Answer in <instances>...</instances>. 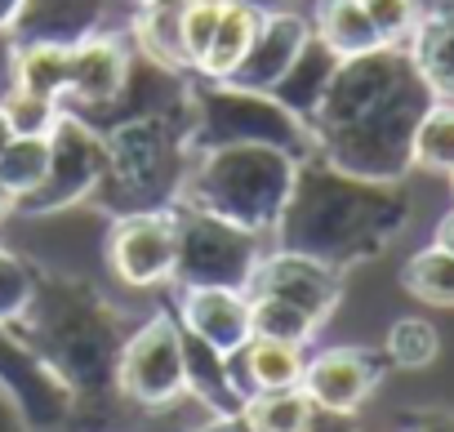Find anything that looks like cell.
<instances>
[{
	"label": "cell",
	"instance_id": "cell-1",
	"mask_svg": "<svg viewBox=\"0 0 454 432\" xmlns=\"http://www.w3.org/2000/svg\"><path fill=\"white\" fill-rule=\"evenodd\" d=\"M432 90L414 72L405 45H379L356 59H339L308 130L317 156L343 174L374 183H405L414 169V130L432 107Z\"/></svg>",
	"mask_w": 454,
	"mask_h": 432
},
{
	"label": "cell",
	"instance_id": "cell-2",
	"mask_svg": "<svg viewBox=\"0 0 454 432\" xmlns=\"http://www.w3.org/2000/svg\"><path fill=\"white\" fill-rule=\"evenodd\" d=\"M410 192L334 169L321 156L299 161L290 200L272 228V250L308 255L325 268H356L379 259L410 224Z\"/></svg>",
	"mask_w": 454,
	"mask_h": 432
},
{
	"label": "cell",
	"instance_id": "cell-3",
	"mask_svg": "<svg viewBox=\"0 0 454 432\" xmlns=\"http://www.w3.org/2000/svg\"><path fill=\"white\" fill-rule=\"evenodd\" d=\"M10 334L67 388L72 405L116 392V361L129 339V321L85 277L36 268L32 303Z\"/></svg>",
	"mask_w": 454,
	"mask_h": 432
},
{
	"label": "cell",
	"instance_id": "cell-4",
	"mask_svg": "<svg viewBox=\"0 0 454 432\" xmlns=\"http://www.w3.org/2000/svg\"><path fill=\"white\" fill-rule=\"evenodd\" d=\"M187 130H192V98L169 112H147V116L107 125L98 134L103 138V174L85 205L103 209L107 219L174 209L183 196L187 165H192Z\"/></svg>",
	"mask_w": 454,
	"mask_h": 432
},
{
	"label": "cell",
	"instance_id": "cell-5",
	"mask_svg": "<svg viewBox=\"0 0 454 432\" xmlns=\"http://www.w3.org/2000/svg\"><path fill=\"white\" fill-rule=\"evenodd\" d=\"M294 174H299V161L281 147L237 143V147L192 152L178 205L214 214V219L246 228L254 237H272L290 200Z\"/></svg>",
	"mask_w": 454,
	"mask_h": 432
},
{
	"label": "cell",
	"instance_id": "cell-6",
	"mask_svg": "<svg viewBox=\"0 0 454 432\" xmlns=\"http://www.w3.org/2000/svg\"><path fill=\"white\" fill-rule=\"evenodd\" d=\"M237 143L281 147L294 161L317 156V138H312L308 121H299L272 94L196 76L192 81V130H187V147L192 152H209V147H237Z\"/></svg>",
	"mask_w": 454,
	"mask_h": 432
},
{
	"label": "cell",
	"instance_id": "cell-7",
	"mask_svg": "<svg viewBox=\"0 0 454 432\" xmlns=\"http://www.w3.org/2000/svg\"><path fill=\"white\" fill-rule=\"evenodd\" d=\"M174 224H178V250H174V290H250V277L259 259L268 255V237H254L246 228H232L200 214L192 205H174Z\"/></svg>",
	"mask_w": 454,
	"mask_h": 432
},
{
	"label": "cell",
	"instance_id": "cell-8",
	"mask_svg": "<svg viewBox=\"0 0 454 432\" xmlns=\"http://www.w3.org/2000/svg\"><path fill=\"white\" fill-rule=\"evenodd\" d=\"M116 397L160 410L187 397V365H183V330L174 312H156L129 330L121 361H116Z\"/></svg>",
	"mask_w": 454,
	"mask_h": 432
},
{
	"label": "cell",
	"instance_id": "cell-9",
	"mask_svg": "<svg viewBox=\"0 0 454 432\" xmlns=\"http://www.w3.org/2000/svg\"><path fill=\"white\" fill-rule=\"evenodd\" d=\"M98 174H103L98 130H90L72 112H59V121L50 130V169H45L41 187L14 205V214H23V219H50V214L85 205L98 187Z\"/></svg>",
	"mask_w": 454,
	"mask_h": 432
},
{
	"label": "cell",
	"instance_id": "cell-10",
	"mask_svg": "<svg viewBox=\"0 0 454 432\" xmlns=\"http://www.w3.org/2000/svg\"><path fill=\"white\" fill-rule=\"evenodd\" d=\"M174 250H178V224L174 209L156 214H125L112 219L107 232V268L129 290H156L174 277Z\"/></svg>",
	"mask_w": 454,
	"mask_h": 432
},
{
	"label": "cell",
	"instance_id": "cell-11",
	"mask_svg": "<svg viewBox=\"0 0 454 432\" xmlns=\"http://www.w3.org/2000/svg\"><path fill=\"white\" fill-rule=\"evenodd\" d=\"M134 63V45L125 32H98L67 54V90L59 98V112H72L81 121L98 116L125 85Z\"/></svg>",
	"mask_w": 454,
	"mask_h": 432
},
{
	"label": "cell",
	"instance_id": "cell-12",
	"mask_svg": "<svg viewBox=\"0 0 454 432\" xmlns=\"http://www.w3.org/2000/svg\"><path fill=\"white\" fill-rule=\"evenodd\" d=\"M383 374H387V357L383 352H370V348H325V352L303 361L299 388L321 410L356 414L374 397Z\"/></svg>",
	"mask_w": 454,
	"mask_h": 432
},
{
	"label": "cell",
	"instance_id": "cell-13",
	"mask_svg": "<svg viewBox=\"0 0 454 432\" xmlns=\"http://www.w3.org/2000/svg\"><path fill=\"white\" fill-rule=\"evenodd\" d=\"M246 295H272L281 303H294L303 308L308 317H317L321 326L330 321V312L339 308L343 299V272L339 268H325L308 255H290V250H268L250 277V290Z\"/></svg>",
	"mask_w": 454,
	"mask_h": 432
},
{
	"label": "cell",
	"instance_id": "cell-14",
	"mask_svg": "<svg viewBox=\"0 0 454 432\" xmlns=\"http://www.w3.org/2000/svg\"><path fill=\"white\" fill-rule=\"evenodd\" d=\"M0 388L19 401L23 419H27L32 428H41V432L63 428V423L72 419V397H67V388H63L5 326H0Z\"/></svg>",
	"mask_w": 454,
	"mask_h": 432
},
{
	"label": "cell",
	"instance_id": "cell-15",
	"mask_svg": "<svg viewBox=\"0 0 454 432\" xmlns=\"http://www.w3.org/2000/svg\"><path fill=\"white\" fill-rule=\"evenodd\" d=\"M312 41V23L294 10H263L259 19V32H254V45L250 54L241 59V67L227 76V85H241V90H272L290 67L294 59L303 54V45Z\"/></svg>",
	"mask_w": 454,
	"mask_h": 432
},
{
	"label": "cell",
	"instance_id": "cell-16",
	"mask_svg": "<svg viewBox=\"0 0 454 432\" xmlns=\"http://www.w3.org/2000/svg\"><path fill=\"white\" fill-rule=\"evenodd\" d=\"M174 321L183 334L209 343L214 352H237L250 339V295L241 290H178L174 295Z\"/></svg>",
	"mask_w": 454,
	"mask_h": 432
},
{
	"label": "cell",
	"instance_id": "cell-17",
	"mask_svg": "<svg viewBox=\"0 0 454 432\" xmlns=\"http://www.w3.org/2000/svg\"><path fill=\"white\" fill-rule=\"evenodd\" d=\"M112 0H23L10 27L14 45H81L107 32Z\"/></svg>",
	"mask_w": 454,
	"mask_h": 432
},
{
	"label": "cell",
	"instance_id": "cell-18",
	"mask_svg": "<svg viewBox=\"0 0 454 432\" xmlns=\"http://www.w3.org/2000/svg\"><path fill=\"white\" fill-rule=\"evenodd\" d=\"M303 361H308L303 348L250 334L237 352H227V379H232V388L241 392V401H250L254 392L299 388V379H303Z\"/></svg>",
	"mask_w": 454,
	"mask_h": 432
},
{
	"label": "cell",
	"instance_id": "cell-19",
	"mask_svg": "<svg viewBox=\"0 0 454 432\" xmlns=\"http://www.w3.org/2000/svg\"><path fill=\"white\" fill-rule=\"evenodd\" d=\"M405 54L414 63V72L423 76V85L432 90V98L454 103V27L427 5L419 27L405 41Z\"/></svg>",
	"mask_w": 454,
	"mask_h": 432
},
{
	"label": "cell",
	"instance_id": "cell-20",
	"mask_svg": "<svg viewBox=\"0 0 454 432\" xmlns=\"http://www.w3.org/2000/svg\"><path fill=\"white\" fill-rule=\"evenodd\" d=\"M183 330V326H178ZM183 365H187V397H196L209 419H232L241 414V392L232 388V379H227V357L214 352L209 343L183 334Z\"/></svg>",
	"mask_w": 454,
	"mask_h": 432
},
{
	"label": "cell",
	"instance_id": "cell-21",
	"mask_svg": "<svg viewBox=\"0 0 454 432\" xmlns=\"http://www.w3.org/2000/svg\"><path fill=\"white\" fill-rule=\"evenodd\" d=\"M259 19H263V10L254 5V0H223V14H218L209 54H205V63H200V76H205V81H227V76L241 67V59H246L250 45H254Z\"/></svg>",
	"mask_w": 454,
	"mask_h": 432
},
{
	"label": "cell",
	"instance_id": "cell-22",
	"mask_svg": "<svg viewBox=\"0 0 454 432\" xmlns=\"http://www.w3.org/2000/svg\"><path fill=\"white\" fill-rule=\"evenodd\" d=\"M178 14H183V0H156V5H138L134 27H129V45L156 63L169 67L178 76H196L183 59V36H178Z\"/></svg>",
	"mask_w": 454,
	"mask_h": 432
},
{
	"label": "cell",
	"instance_id": "cell-23",
	"mask_svg": "<svg viewBox=\"0 0 454 432\" xmlns=\"http://www.w3.org/2000/svg\"><path fill=\"white\" fill-rule=\"evenodd\" d=\"M308 23H312V36L334 59H356V54H370L383 45L361 0H317V14Z\"/></svg>",
	"mask_w": 454,
	"mask_h": 432
},
{
	"label": "cell",
	"instance_id": "cell-24",
	"mask_svg": "<svg viewBox=\"0 0 454 432\" xmlns=\"http://www.w3.org/2000/svg\"><path fill=\"white\" fill-rule=\"evenodd\" d=\"M339 67V59L312 36L308 45H303V54L294 59V67L268 90L277 103H286L299 121H308L312 116V107H317V98H321V90H325V81H330V72Z\"/></svg>",
	"mask_w": 454,
	"mask_h": 432
},
{
	"label": "cell",
	"instance_id": "cell-25",
	"mask_svg": "<svg viewBox=\"0 0 454 432\" xmlns=\"http://www.w3.org/2000/svg\"><path fill=\"white\" fill-rule=\"evenodd\" d=\"M67 45H14V81L10 90L59 103L67 90Z\"/></svg>",
	"mask_w": 454,
	"mask_h": 432
},
{
	"label": "cell",
	"instance_id": "cell-26",
	"mask_svg": "<svg viewBox=\"0 0 454 432\" xmlns=\"http://www.w3.org/2000/svg\"><path fill=\"white\" fill-rule=\"evenodd\" d=\"M317 330H321V321L308 317L303 308L281 303V299H272V295H250V334L308 348V343L317 339Z\"/></svg>",
	"mask_w": 454,
	"mask_h": 432
},
{
	"label": "cell",
	"instance_id": "cell-27",
	"mask_svg": "<svg viewBox=\"0 0 454 432\" xmlns=\"http://www.w3.org/2000/svg\"><path fill=\"white\" fill-rule=\"evenodd\" d=\"M401 286L432 308H454V255L441 246H427L419 255H410V263L401 268Z\"/></svg>",
	"mask_w": 454,
	"mask_h": 432
},
{
	"label": "cell",
	"instance_id": "cell-28",
	"mask_svg": "<svg viewBox=\"0 0 454 432\" xmlns=\"http://www.w3.org/2000/svg\"><path fill=\"white\" fill-rule=\"evenodd\" d=\"M312 414V397L303 388H277V392H254L241 405V419L250 432H299Z\"/></svg>",
	"mask_w": 454,
	"mask_h": 432
},
{
	"label": "cell",
	"instance_id": "cell-29",
	"mask_svg": "<svg viewBox=\"0 0 454 432\" xmlns=\"http://www.w3.org/2000/svg\"><path fill=\"white\" fill-rule=\"evenodd\" d=\"M414 169L450 174L454 169V103H432L414 130Z\"/></svg>",
	"mask_w": 454,
	"mask_h": 432
},
{
	"label": "cell",
	"instance_id": "cell-30",
	"mask_svg": "<svg viewBox=\"0 0 454 432\" xmlns=\"http://www.w3.org/2000/svg\"><path fill=\"white\" fill-rule=\"evenodd\" d=\"M50 169V138H27V134H14L10 147L0 152V183L14 192V205L41 187Z\"/></svg>",
	"mask_w": 454,
	"mask_h": 432
},
{
	"label": "cell",
	"instance_id": "cell-31",
	"mask_svg": "<svg viewBox=\"0 0 454 432\" xmlns=\"http://www.w3.org/2000/svg\"><path fill=\"white\" fill-rule=\"evenodd\" d=\"M436 352H441V334L427 317H401V321H392V330L383 339L387 365H401V370H423L436 361Z\"/></svg>",
	"mask_w": 454,
	"mask_h": 432
},
{
	"label": "cell",
	"instance_id": "cell-32",
	"mask_svg": "<svg viewBox=\"0 0 454 432\" xmlns=\"http://www.w3.org/2000/svg\"><path fill=\"white\" fill-rule=\"evenodd\" d=\"M32 290H36V263H27L23 255L0 246V326L5 330L27 312Z\"/></svg>",
	"mask_w": 454,
	"mask_h": 432
},
{
	"label": "cell",
	"instance_id": "cell-33",
	"mask_svg": "<svg viewBox=\"0 0 454 432\" xmlns=\"http://www.w3.org/2000/svg\"><path fill=\"white\" fill-rule=\"evenodd\" d=\"M218 14H223V0H183L178 36H183V59H187V67H192L196 76H200V63H205V54H209Z\"/></svg>",
	"mask_w": 454,
	"mask_h": 432
},
{
	"label": "cell",
	"instance_id": "cell-34",
	"mask_svg": "<svg viewBox=\"0 0 454 432\" xmlns=\"http://www.w3.org/2000/svg\"><path fill=\"white\" fill-rule=\"evenodd\" d=\"M361 5H365V14H370L383 45H405L410 32L419 27L423 10H427L423 0H361Z\"/></svg>",
	"mask_w": 454,
	"mask_h": 432
},
{
	"label": "cell",
	"instance_id": "cell-35",
	"mask_svg": "<svg viewBox=\"0 0 454 432\" xmlns=\"http://www.w3.org/2000/svg\"><path fill=\"white\" fill-rule=\"evenodd\" d=\"M0 107L10 116V130L27 134V138H50V130L59 121V103H45V98H32V94H19V90H10L0 98Z\"/></svg>",
	"mask_w": 454,
	"mask_h": 432
},
{
	"label": "cell",
	"instance_id": "cell-36",
	"mask_svg": "<svg viewBox=\"0 0 454 432\" xmlns=\"http://www.w3.org/2000/svg\"><path fill=\"white\" fill-rule=\"evenodd\" d=\"M392 432H454V410H445V405H419V410H401Z\"/></svg>",
	"mask_w": 454,
	"mask_h": 432
},
{
	"label": "cell",
	"instance_id": "cell-37",
	"mask_svg": "<svg viewBox=\"0 0 454 432\" xmlns=\"http://www.w3.org/2000/svg\"><path fill=\"white\" fill-rule=\"evenodd\" d=\"M299 432H361V423H356V414H339V410L312 405V414H308V423Z\"/></svg>",
	"mask_w": 454,
	"mask_h": 432
},
{
	"label": "cell",
	"instance_id": "cell-38",
	"mask_svg": "<svg viewBox=\"0 0 454 432\" xmlns=\"http://www.w3.org/2000/svg\"><path fill=\"white\" fill-rule=\"evenodd\" d=\"M0 432H32V423L23 419V410H19V401L0 388Z\"/></svg>",
	"mask_w": 454,
	"mask_h": 432
},
{
	"label": "cell",
	"instance_id": "cell-39",
	"mask_svg": "<svg viewBox=\"0 0 454 432\" xmlns=\"http://www.w3.org/2000/svg\"><path fill=\"white\" fill-rule=\"evenodd\" d=\"M10 81H14V36L0 32V98L10 94Z\"/></svg>",
	"mask_w": 454,
	"mask_h": 432
},
{
	"label": "cell",
	"instance_id": "cell-40",
	"mask_svg": "<svg viewBox=\"0 0 454 432\" xmlns=\"http://www.w3.org/2000/svg\"><path fill=\"white\" fill-rule=\"evenodd\" d=\"M192 432H250V423L241 414H232V419H209L205 428H192Z\"/></svg>",
	"mask_w": 454,
	"mask_h": 432
},
{
	"label": "cell",
	"instance_id": "cell-41",
	"mask_svg": "<svg viewBox=\"0 0 454 432\" xmlns=\"http://www.w3.org/2000/svg\"><path fill=\"white\" fill-rule=\"evenodd\" d=\"M432 246H441V250H450V255H454V209H450L445 219L436 224V237H432Z\"/></svg>",
	"mask_w": 454,
	"mask_h": 432
},
{
	"label": "cell",
	"instance_id": "cell-42",
	"mask_svg": "<svg viewBox=\"0 0 454 432\" xmlns=\"http://www.w3.org/2000/svg\"><path fill=\"white\" fill-rule=\"evenodd\" d=\"M19 10H23V0H0V32H10V27H14Z\"/></svg>",
	"mask_w": 454,
	"mask_h": 432
},
{
	"label": "cell",
	"instance_id": "cell-43",
	"mask_svg": "<svg viewBox=\"0 0 454 432\" xmlns=\"http://www.w3.org/2000/svg\"><path fill=\"white\" fill-rule=\"evenodd\" d=\"M10 214H14V192H10L5 183H0V224H5Z\"/></svg>",
	"mask_w": 454,
	"mask_h": 432
},
{
	"label": "cell",
	"instance_id": "cell-44",
	"mask_svg": "<svg viewBox=\"0 0 454 432\" xmlns=\"http://www.w3.org/2000/svg\"><path fill=\"white\" fill-rule=\"evenodd\" d=\"M10 138H14V130H10V116H5V107H0V152L10 147Z\"/></svg>",
	"mask_w": 454,
	"mask_h": 432
},
{
	"label": "cell",
	"instance_id": "cell-45",
	"mask_svg": "<svg viewBox=\"0 0 454 432\" xmlns=\"http://www.w3.org/2000/svg\"><path fill=\"white\" fill-rule=\"evenodd\" d=\"M432 10H436V14H441V19H445V23L454 27V0H436V5H432Z\"/></svg>",
	"mask_w": 454,
	"mask_h": 432
},
{
	"label": "cell",
	"instance_id": "cell-46",
	"mask_svg": "<svg viewBox=\"0 0 454 432\" xmlns=\"http://www.w3.org/2000/svg\"><path fill=\"white\" fill-rule=\"evenodd\" d=\"M254 5H259V10H281L286 0H254Z\"/></svg>",
	"mask_w": 454,
	"mask_h": 432
},
{
	"label": "cell",
	"instance_id": "cell-47",
	"mask_svg": "<svg viewBox=\"0 0 454 432\" xmlns=\"http://www.w3.org/2000/svg\"><path fill=\"white\" fill-rule=\"evenodd\" d=\"M445 178H450V192H454V169H450V174H445Z\"/></svg>",
	"mask_w": 454,
	"mask_h": 432
},
{
	"label": "cell",
	"instance_id": "cell-48",
	"mask_svg": "<svg viewBox=\"0 0 454 432\" xmlns=\"http://www.w3.org/2000/svg\"><path fill=\"white\" fill-rule=\"evenodd\" d=\"M134 5H156V0H134Z\"/></svg>",
	"mask_w": 454,
	"mask_h": 432
}]
</instances>
